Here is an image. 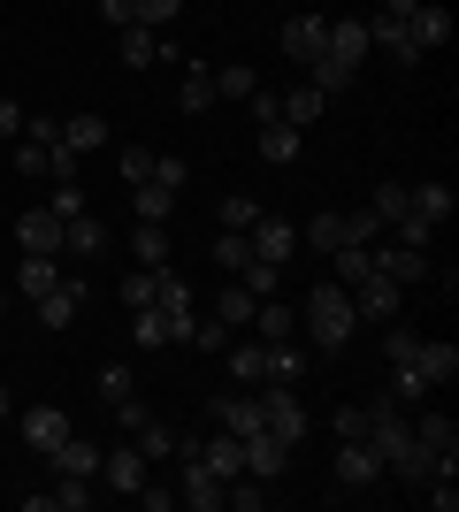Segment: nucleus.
I'll list each match as a JSON object with an SVG mask.
<instances>
[{
  "instance_id": "nucleus-1",
  "label": "nucleus",
  "mask_w": 459,
  "mask_h": 512,
  "mask_svg": "<svg viewBox=\"0 0 459 512\" xmlns=\"http://www.w3.org/2000/svg\"><path fill=\"white\" fill-rule=\"evenodd\" d=\"M299 329H306V344H314V352H345L352 329H360V314H352V291H345V283H314V299H306Z\"/></svg>"
},
{
  "instance_id": "nucleus-2",
  "label": "nucleus",
  "mask_w": 459,
  "mask_h": 512,
  "mask_svg": "<svg viewBox=\"0 0 459 512\" xmlns=\"http://www.w3.org/2000/svg\"><path fill=\"white\" fill-rule=\"evenodd\" d=\"M253 406H261V428H268V436H284V444H299L306 428H314L291 383H261V390H253Z\"/></svg>"
},
{
  "instance_id": "nucleus-3",
  "label": "nucleus",
  "mask_w": 459,
  "mask_h": 512,
  "mask_svg": "<svg viewBox=\"0 0 459 512\" xmlns=\"http://www.w3.org/2000/svg\"><path fill=\"white\" fill-rule=\"evenodd\" d=\"M352 314L375 321V329H383V321H398V314H406V283H391V276H360V283H352Z\"/></svg>"
},
{
  "instance_id": "nucleus-4",
  "label": "nucleus",
  "mask_w": 459,
  "mask_h": 512,
  "mask_svg": "<svg viewBox=\"0 0 459 512\" xmlns=\"http://www.w3.org/2000/svg\"><path fill=\"white\" fill-rule=\"evenodd\" d=\"M115 421L131 428V444L146 451V459H176V444H184V436H176L169 421H153V413L138 406V398H131V406H115Z\"/></svg>"
},
{
  "instance_id": "nucleus-5",
  "label": "nucleus",
  "mask_w": 459,
  "mask_h": 512,
  "mask_svg": "<svg viewBox=\"0 0 459 512\" xmlns=\"http://www.w3.org/2000/svg\"><path fill=\"white\" fill-rule=\"evenodd\" d=\"M100 482L123 490V497H138V490H146V451H138V444H108V451H100Z\"/></svg>"
},
{
  "instance_id": "nucleus-6",
  "label": "nucleus",
  "mask_w": 459,
  "mask_h": 512,
  "mask_svg": "<svg viewBox=\"0 0 459 512\" xmlns=\"http://www.w3.org/2000/svg\"><path fill=\"white\" fill-rule=\"evenodd\" d=\"M322 54H329V62H345L352 77H360V62L375 54V46H368V23H360V16H337V23H329V39H322Z\"/></svg>"
},
{
  "instance_id": "nucleus-7",
  "label": "nucleus",
  "mask_w": 459,
  "mask_h": 512,
  "mask_svg": "<svg viewBox=\"0 0 459 512\" xmlns=\"http://www.w3.org/2000/svg\"><path fill=\"white\" fill-rule=\"evenodd\" d=\"M375 482H383V459L368 451V436L337 444V490H375Z\"/></svg>"
},
{
  "instance_id": "nucleus-8",
  "label": "nucleus",
  "mask_w": 459,
  "mask_h": 512,
  "mask_svg": "<svg viewBox=\"0 0 459 512\" xmlns=\"http://www.w3.org/2000/svg\"><path fill=\"white\" fill-rule=\"evenodd\" d=\"M360 23H368V46H383V54H391L398 69H414V62H421L414 31H406V23H398V16H383V8H375V16H360Z\"/></svg>"
},
{
  "instance_id": "nucleus-9",
  "label": "nucleus",
  "mask_w": 459,
  "mask_h": 512,
  "mask_svg": "<svg viewBox=\"0 0 459 512\" xmlns=\"http://www.w3.org/2000/svg\"><path fill=\"white\" fill-rule=\"evenodd\" d=\"M245 237H253V260H276V268H284V260L299 253V230H291L284 214H261V222H253Z\"/></svg>"
},
{
  "instance_id": "nucleus-10",
  "label": "nucleus",
  "mask_w": 459,
  "mask_h": 512,
  "mask_svg": "<svg viewBox=\"0 0 459 512\" xmlns=\"http://www.w3.org/2000/svg\"><path fill=\"white\" fill-rule=\"evenodd\" d=\"M368 260H375V276H391V283H421L429 276V253H414V245H368Z\"/></svg>"
},
{
  "instance_id": "nucleus-11",
  "label": "nucleus",
  "mask_w": 459,
  "mask_h": 512,
  "mask_svg": "<svg viewBox=\"0 0 459 512\" xmlns=\"http://www.w3.org/2000/svg\"><path fill=\"white\" fill-rule=\"evenodd\" d=\"M414 444L437 459V467H459V421H444V413H421L414 421Z\"/></svg>"
},
{
  "instance_id": "nucleus-12",
  "label": "nucleus",
  "mask_w": 459,
  "mask_h": 512,
  "mask_svg": "<svg viewBox=\"0 0 459 512\" xmlns=\"http://www.w3.org/2000/svg\"><path fill=\"white\" fill-rule=\"evenodd\" d=\"M284 467H291V444H284V436H268V428H253V436H245V474L276 482Z\"/></svg>"
},
{
  "instance_id": "nucleus-13",
  "label": "nucleus",
  "mask_w": 459,
  "mask_h": 512,
  "mask_svg": "<svg viewBox=\"0 0 459 512\" xmlns=\"http://www.w3.org/2000/svg\"><path fill=\"white\" fill-rule=\"evenodd\" d=\"M46 459H54V474H77V482H92V474H100V444H92V436H77V428H69Z\"/></svg>"
},
{
  "instance_id": "nucleus-14",
  "label": "nucleus",
  "mask_w": 459,
  "mask_h": 512,
  "mask_svg": "<svg viewBox=\"0 0 459 512\" xmlns=\"http://www.w3.org/2000/svg\"><path fill=\"white\" fill-rule=\"evenodd\" d=\"M192 451L222 474V482H230V474H245V436H230V428H215V436H192Z\"/></svg>"
},
{
  "instance_id": "nucleus-15",
  "label": "nucleus",
  "mask_w": 459,
  "mask_h": 512,
  "mask_svg": "<svg viewBox=\"0 0 459 512\" xmlns=\"http://www.w3.org/2000/svg\"><path fill=\"white\" fill-rule=\"evenodd\" d=\"M299 375H306V344L299 337L261 344V383H291V390H299Z\"/></svg>"
},
{
  "instance_id": "nucleus-16",
  "label": "nucleus",
  "mask_w": 459,
  "mask_h": 512,
  "mask_svg": "<svg viewBox=\"0 0 459 512\" xmlns=\"http://www.w3.org/2000/svg\"><path fill=\"white\" fill-rule=\"evenodd\" d=\"M23 444H31V451H39V459H46V451H54V444H62V436H69V413L62 406H31V413H23Z\"/></svg>"
},
{
  "instance_id": "nucleus-17",
  "label": "nucleus",
  "mask_w": 459,
  "mask_h": 512,
  "mask_svg": "<svg viewBox=\"0 0 459 512\" xmlns=\"http://www.w3.org/2000/svg\"><path fill=\"white\" fill-rule=\"evenodd\" d=\"M16 245H23V253H62V214H54V207H31L16 222Z\"/></svg>"
},
{
  "instance_id": "nucleus-18",
  "label": "nucleus",
  "mask_w": 459,
  "mask_h": 512,
  "mask_svg": "<svg viewBox=\"0 0 459 512\" xmlns=\"http://www.w3.org/2000/svg\"><path fill=\"white\" fill-rule=\"evenodd\" d=\"M115 62H123V69H153V62H161V31L123 23V31H115Z\"/></svg>"
},
{
  "instance_id": "nucleus-19",
  "label": "nucleus",
  "mask_w": 459,
  "mask_h": 512,
  "mask_svg": "<svg viewBox=\"0 0 459 512\" xmlns=\"http://www.w3.org/2000/svg\"><path fill=\"white\" fill-rule=\"evenodd\" d=\"M322 39H329V16H291L284 23V54L291 62H322Z\"/></svg>"
},
{
  "instance_id": "nucleus-20",
  "label": "nucleus",
  "mask_w": 459,
  "mask_h": 512,
  "mask_svg": "<svg viewBox=\"0 0 459 512\" xmlns=\"http://www.w3.org/2000/svg\"><path fill=\"white\" fill-rule=\"evenodd\" d=\"M452 184H406V214H421V222H429V230H444V222H452Z\"/></svg>"
},
{
  "instance_id": "nucleus-21",
  "label": "nucleus",
  "mask_w": 459,
  "mask_h": 512,
  "mask_svg": "<svg viewBox=\"0 0 459 512\" xmlns=\"http://www.w3.org/2000/svg\"><path fill=\"white\" fill-rule=\"evenodd\" d=\"M414 375H421L429 390H437V383H452V375H459V344H452V337H429V344L414 352Z\"/></svg>"
},
{
  "instance_id": "nucleus-22",
  "label": "nucleus",
  "mask_w": 459,
  "mask_h": 512,
  "mask_svg": "<svg viewBox=\"0 0 459 512\" xmlns=\"http://www.w3.org/2000/svg\"><path fill=\"white\" fill-rule=\"evenodd\" d=\"M77 306H85V276H62V283L39 299V321H46V329H69V321H77Z\"/></svg>"
},
{
  "instance_id": "nucleus-23",
  "label": "nucleus",
  "mask_w": 459,
  "mask_h": 512,
  "mask_svg": "<svg viewBox=\"0 0 459 512\" xmlns=\"http://www.w3.org/2000/svg\"><path fill=\"white\" fill-rule=\"evenodd\" d=\"M62 253H77V260H92V253H108V230H100V214H69L62 222Z\"/></svg>"
},
{
  "instance_id": "nucleus-24",
  "label": "nucleus",
  "mask_w": 459,
  "mask_h": 512,
  "mask_svg": "<svg viewBox=\"0 0 459 512\" xmlns=\"http://www.w3.org/2000/svg\"><path fill=\"white\" fill-rule=\"evenodd\" d=\"M62 283V253H23V268H16V291L23 299H46Z\"/></svg>"
},
{
  "instance_id": "nucleus-25",
  "label": "nucleus",
  "mask_w": 459,
  "mask_h": 512,
  "mask_svg": "<svg viewBox=\"0 0 459 512\" xmlns=\"http://www.w3.org/2000/svg\"><path fill=\"white\" fill-rule=\"evenodd\" d=\"M406 31H414V46H421V54H437V46L452 39V16H444L437 0H421L414 16H406Z\"/></svg>"
},
{
  "instance_id": "nucleus-26",
  "label": "nucleus",
  "mask_w": 459,
  "mask_h": 512,
  "mask_svg": "<svg viewBox=\"0 0 459 512\" xmlns=\"http://www.w3.org/2000/svg\"><path fill=\"white\" fill-rule=\"evenodd\" d=\"M299 138L306 130H291V123H261V161L268 169H291V161H299Z\"/></svg>"
},
{
  "instance_id": "nucleus-27",
  "label": "nucleus",
  "mask_w": 459,
  "mask_h": 512,
  "mask_svg": "<svg viewBox=\"0 0 459 512\" xmlns=\"http://www.w3.org/2000/svg\"><path fill=\"white\" fill-rule=\"evenodd\" d=\"M253 306H261V299L230 276V283H222V299H215V321H222V329H253Z\"/></svg>"
},
{
  "instance_id": "nucleus-28",
  "label": "nucleus",
  "mask_w": 459,
  "mask_h": 512,
  "mask_svg": "<svg viewBox=\"0 0 459 512\" xmlns=\"http://www.w3.org/2000/svg\"><path fill=\"white\" fill-rule=\"evenodd\" d=\"M176 107H184V115H207V107H215V69H184V85H176Z\"/></svg>"
},
{
  "instance_id": "nucleus-29",
  "label": "nucleus",
  "mask_w": 459,
  "mask_h": 512,
  "mask_svg": "<svg viewBox=\"0 0 459 512\" xmlns=\"http://www.w3.org/2000/svg\"><path fill=\"white\" fill-rule=\"evenodd\" d=\"M62 146L69 153H100V146H108V123H100V115H69V123H62Z\"/></svg>"
},
{
  "instance_id": "nucleus-30",
  "label": "nucleus",
  "mask_w": 459,
  "mask_h": 512,
  "mask_svg": "<svg viewBox=\"0 0 459 512\" xmlns=\"http://www.w3.org/2000/svg\"><path fill=\"white\" fill-rule=\"evenodd\" d=\"M253 92H261L253 62H222V69H215V100H253Z\"/></svg>"
},
{
  "instance_id": "nucleus-31",
  "label": "nucleus",
  "mask_w": 459,
  "mask_h": 512,
  "mask_svg": "<svg viewBox=\"0 0 459 512\" xmlns=\"http://www.w3.org/2000/svg\"><path fill=\"white\" fill-rule=\"evenodd\" d=\"M131 337H138V352H161L169 344V314L161 306H131Z\"/></svg>"
},
{
  "instance_id": "nucleus-32",
  "label": "nucleus",
  "mask_w": 459,
  "mask_h": 512,
  "mask_svg": "<svg viewBox=\"0 0 459 512\" xmlns=\"http://www.w3.org/2000/svg\"><path fill=\"white\" fill-rule=\"evenodd\" d=\"M131 207H138V222H169L176 192H169V184H153V176H146V184H131Z\"/></svg>"
},
{
  "instance_id": "nucleus-33",
  "label": "nucleus",
  "mask_w": 459,
  "mask_h": 512,
  "mask_svg": "<svg viewBox=\"0 0 459 512\" xmlns=\"http://www.w3.org/2000/svg\"><path fill=\"white\" fill-rule=\"evenodd\" d=\"M253 321H261V344L299 337V314H291V306H276V299H261V306H253Z\"/></svg>"
},
{
  "instance_id": "nucleus-34",
  "label": "nucleus",
  "mask_w": 459,
  "mask_h": 512,
  "mask_svg": "<svg viewBox=\"0 0 459 512\" xmlns=\"http://www.w3.org/2000/svg\"><path fill=\"white\" fill-rule=\"evenodd\" d=\"M322 100H329V92H314V85L284 92V123H291V130H306V123H322Z\"/></svg>"
},
{
  "instance_id": "nucleus-35",
  "label": "nucleus",
  "mask_w": 459,
  "mask_h": 512,
  "mask_svg": "<svg viewBox=\"0 0 459 512\" xmlns=\"http://www.w3.org/2000/svg\"><path fill=\"white\" fill-rule=\"evenodd\" d=\"M329 260H337V276H329V283H345V291H352V283H360V276H375L368 245H337V253H329Z\"/></svg>"
},
{
  "instance_id": "nucleus-36",
  "label": "nucleus",
  "mask_w": 459,
  "mask_h": 512,
  "mask_svg": "<svg viewBox=\"0 0 459 512\" xmlns=\"http://www.w3.org/2000/svg\"><path fill=\"white\" fill-rule=\"evenodd\" d=\"M238 283L253 291V299H276V283H284V268H276V260H245V268H238Z\"/></svg>"
},
{
  "instance_id": "nucleus-37",
  "label": "nucleus",
  "mask_w": 459,
  "mask_h": 512,
  "mask_svg": "<svg viewBox=\"0 0 459 512\" xmlns=\"http://www.w3.org/2000/svg\"><path fill=\"white\" fill-rule=\"evenodd\" d=\"M230 383L261 390V344H230Z\"/></svg>"
},
{
  "instance_id": "nucleus-38",
  "label": "nucleus",
  "mask_w": 459,
  "mask_h": 512,
  "mask_svg": "<svg viewBox=\"0 0 459 512\" xmlns=\"http://www.w3.org/2000/svg\"><path fill=\"white\" fill-rule=\"evenodd\" d=\"M138 268H161V260H169V230H161V222H138Z\"/></svg>"
},
{
  "instance_id": "nucleus-39",
  "label": "nucleus",
  "mask_w": 459,
  "mask_h": 512,
  "mask_svg": "<svg viewBox=\"0 0 459 512\" xmlns=\"http://www.w3.org/2000/svg\"><path fill=\"white\" fill-rule=\"evenodd\" d=\"M215 260H222V276H238L245 260H253V237H245V230H222L215 237Z\"/></svg>"
},
{
  "instance_id": "nucleus-40",
  "label": "nucleus",
  "mask_w": 459,
  "mask_h": 512,
  "mask_svg": "<svg viewBox=\"0 0 459 512\" xmlns=\"http://www.w3.org/2000/svg\"><path fill=\"white\" fill-rule=\"evenodd\" d=\"M306 245H322V253H337V245H345V214H314V222H306Z\"/></svg>"
},
{
  "instance_id": "nucleus-41",
  "label": "nucleus",
  "mask_w": 459,
  "mask_h": 512,
  "mask_svg": "<svg viewBox=\"0 0 459 512\" xmlns=\"http://www.w3.org/2000/svg\"><path fill=\"white\" fill-rule=\"evenodd\" d=\"M131 16L146 23V31H169V23L184 16V0H131Z\"/></svg>"
},
{
  "instance_id": "nucleus-42",
  "label": "nucleus",
  "mask_w": 459,
  "mask_h": 512,
  "mask_svg": "<svg viewBox=\"0 0 459 512\" xmlns=\"http://www.w3.org/2000/svg\"><path fill=\"white\" fill-rule=\"evenodd\" d=\"M368 214H375V222H383V230H391L398 214H406V184H375V199H368Z\"/></svg>"
},
{
  "instance_id": "nucleus-43",
  "label": "nucleus",
  "mask_w": 459,
  "mask_h": 512,
  "mask_svg": "<svg viewBox=\"0 0 459 512\" xmlns=\"http://www.w3.org/2000/svg\"><path fill=\"white\" fill-rule=\"evenodd\" d=\"M100 398H108V406H131V398H138L131 367H100Z\"/></svg>"
},
{
  "instance_id": "nucleus-44",
  "label": "nucleus",
  "mask_w": 459,
  "mask_h": 512,
  "mask_svg": "<svg viewBox=\"0 0 459 512\" xmlns=\"http://www.w3.org/2000/svg\"><path fill=\"white\" fill-rule=\"evenodd\" d=\"M329 436H337V444L368 436V406H337V413H329Z\"/></svg>"
},
{
  "instance_id": "nucleus-45",
  "label": "nucleus",
  "mask_w": 459,
  "mask_h": 512,
  "mask_svg": "<svg viewBox=\"0 0 459 512\" xmlns=\"http://www.w3.org/2000/svg\"><path fill=\"white\" fill-rule=\"evenodd\" d=\"M115 169H123V184H146V176H153V146H123V153H115Z\"/></svg>"
},
{
  "instance_id": "nucleus-46",
  "label": "nucleus",
  "mask_w": 459,
  "mask_h": 512,
  "mask_svg": "<svg viewBox=\"0 0 459 512\" xmlns=\"http://www.w3.org/2000/svg\"><path fill=\"white\" fill-rule=\"evenodd\" d=\"M253 222H261V207H253L245 192H230V199H222V230H253Z\"/></svg>"
},
{
  "instance_id": "nucleus-47",
  "label": "nucleus",
  "mask_w": 459,
  "mask_h": 512,
  "mask_svg": "<svg viewBox=\"0 0 459 512\" xmlns=\"http://www.w3.org/2000/svg\"><path fill=\"white\" fill-rule=\"evenodd\" d=\"M46 497H54V512H85L92 505V490L77 482V474H62V490H46Z\"/></svg>"
},
{
  "instance_id": "nucleus-48",
  "label": "nucleus",
  "mask_w": 459,
  "mask_h": 512,
  "mask_svg": "<svg viewBox=\"0 0 459 512\" xmlns=\"http://www.w3.org/2000/svg\"><path fill=\"white\" fill-rule=\"evenodd\" d=\"M153 184H169V192H184V184H192V169H184L176 153H153Z\"/></svg>"
},
{
  "instance_id": "nucleus-49",
  "label": "nucleus",
  "mask_w": 459,
  "mask_h": 512,
  "mask_svg": "<svg viewBox=\"0 0 459 512\" xmlns=\"http://www.w3.org/2000/svg\"><path fill=\"white\" fill-rule=\"evenodd\" d=\"M230 337H238V329H222V321H192V344H199V352H230Z\"/></svg>"
},
{
  "instance_id": "nucleus-50",
  "label": "nucleus",
  "mask_w": 459,
  "mask_h": 512,
  "mask_svg": "<svg viewBox=\"0 0 459 512\" xmlns=\"http://www.w3.org/2000/svg\"><path fill=\"white\" fill-rule=\"evenodd\" d=\"M414 352H421V337H414V329H391V337H383V360H391V367H406Z\"/></svg>"
},
{
  "instance_id": "nucleus-51",
  "label": "nucleus",
  "mask_w": 459,
  "mask_h": 512,
  "mask_svg": "<svg viewBox=\"0 0 459 512\" xmlns=\"http://www.w3.org/2000/svg\"><path fill=\"white\" fill-rule=\"evenodd\" d=\"M23 138H31V146H62V123H54V115H23Z\"/></svg>"
},
{
  "instance_id": "nucleus-52",
  "label": "nucleus",
  "mask_w": 459,
  "mask_h": 512,
  "mask_svg": "<svg viewBox=\"0 0 459 512\" xmlns=\"http://www.w3.org/2000/svg\"><path fill=\"white\" fill-rule=\"evenodd\" d=\"M123 306H153V268H131V276H123Z\"/></svg>"
},
{
  "instance_id": "nucleus-53",
  "label": "nucleus",
  "mask_w": 459,
  "mask_h": 512,
  "mask_svg": "<svg viewBox=\"0 0 459 512\" xmlns=\"http://www.w3.org/2000/svg\"><path fill=\"white\" fill-rule=\"evenodd\" d=\"M46 207L62 214V222H69V214H85V184H54V199H46Z\"/></svg>"
},
{
  "instance_id": "nucleus-54",
  "label": "nucleus",
  "mask_w": 459,
  "mask_h": 512,
  "mask_svg": "<svg viewBox=\"0 0 459 512\" xmlns=\"http://www.w3.org/2000/svg\"><path fill=\"white\" fill-rule=\"evenodd\" d=\"M253 123H284V92H253Z\"/></svg>"
},
{
  "instance_id": "nucleus-55",
  "label": "nucleus",
  "mask_w": 459,
  "mask_h": 512,
  "mask_svg": "<svg viewBox=\"0 0 459 512\" xmlns=\"http://www.w3.org/2000/svg\"><path fill=\"white\" fill-rule=\"evenodd\" d=\"M138 505H146V512H169V505H176V490H161V482L146 474V490H138Z\"/></svg>"
},
{
  "instance_id": "nucleus-56",
  "label": "nucleus",
  "mask_w": 459,
  "mask_h": 512,
  "mask_svg": "<svg viewBox=\"0 0 459 512\" xmlns=\"http://www.w3.org/2000/svg\"><path fill=\"white\" fill-rule=\"evenodd\" d=\"M0 138H8V146L23 138V107H16V100H0Z\"/></svg>"
},
{
  "instance_id": "nucleus-57",
  "label": "nucleus",
  "mask_w": 459,
  "mask_h": 512,
  "mask_svg": "<svg viewBox=\"0 0 459 512\" xmlns=\"http://www.w3.org/2000/svg\"><path fill=\"white\" fill-rule=\"evenodd\" d=\"M100 23H115V31H123V23H138V16H131V0H100Z\"/></svg>"
},
{
  "instance_id": "nucleus-58",
  "label": "nucleus",
  "mask_w": 459,
  "mask_h": 512,
  "mask_svg": "<svg viewBox=\"0 0 459 512\" xmlns=\"http://www.w3.org/2000/svg\"><path fill=\"white\" fill-rule=\"evenodd\" d=\"M414 8H421V0H383V16H398V23L414 16Z\"/></svg>"
},
{
  "instance_id": "nucleus-59",
  "label": "nucleus",
  "mask_w": 459,
  "mask_h": 512,
  "mask_svg": "<svg viewBox=\"0 0 459 512\" xmlns=\"http://www.w3.org/2000/svg\"><path fill=\"white\" fill-rule=\"evenodd\" d=\"M8 413H16V398H8V383H0V421H8Z\"/></svg>"
},
{
  "instance_id": "nucleus-60",
  "label": "nucleus",
  "mask_w": 459,
  "mask_h": 512,
  "mask_svg": "<svg viewBox=\"0 0 459 512\" xmlns=\"http://www.w3.org/2000/svg\"><path fill=\"white\" fill-rule=\"evenodd\" d=\"M0 314H8V291H0Z\"/></svg>"
}]
</instances>
